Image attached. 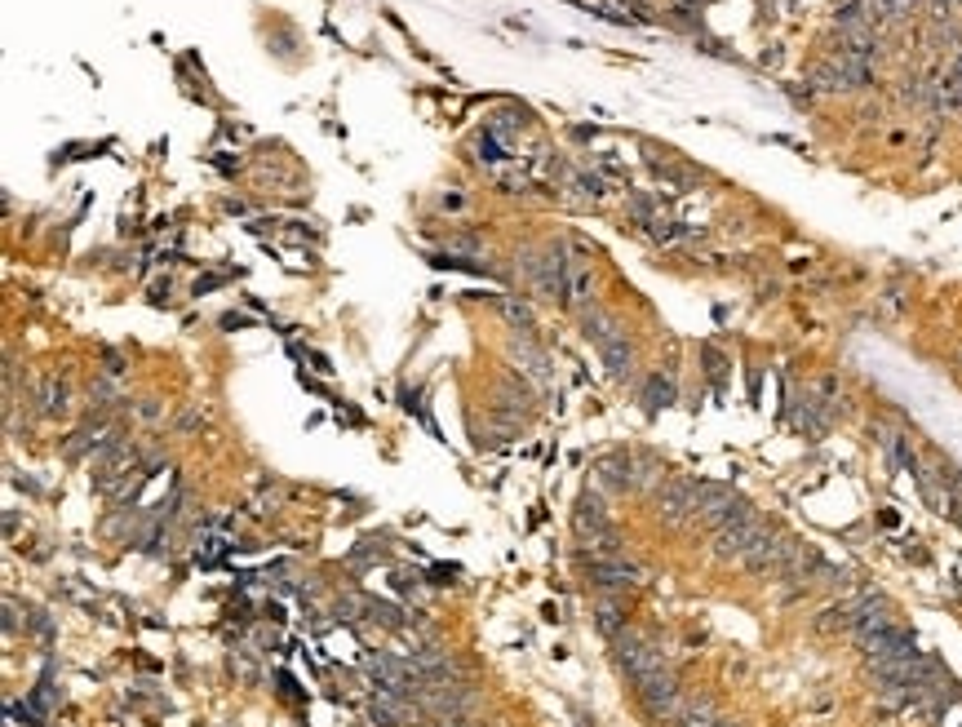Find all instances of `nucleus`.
Segmentation results:
<instances>
[{
    "mask_svg": "<svg viewBox=\"0 0 962 727\" xmlns=\"http://www.w3.org/2000/svg\"><path fill=\"white\" fill-rule=\"evenodd\" d=\"M612 661H617V670H626L630 683H639V679H648V674L665 670V652L648 639V634H639V630H621L617 639H612Z\"/></svg>",
    "mask_w": 962,
    "mask_h": 727,
    "instance_id": "1",
    "label": "nucleus"
},
{
    "mask_svg": "<svg viewBox=\"0 0 962 727\" xmlns=\"http://www.w3.org/2000/svg\"><path fill=\"white\" fill-rule=\"evenodd\" d=\"M634 696H639L643 714H652L657 723H670V719H674V710H679V701H683L679 679H674L670 665H665V670H657V674H648V679L634 683Z\"/></svg>",
    "mask_w": 962,
    "mask_h": 727,
    "instance_id": "2",
    "label": "nucleus"
},
{
    "mask_svg": "<svg viewBox=\"0 0 962 727\" xmlns=\"http://www.w3.org/2000/svg\"><path fill=\"white\" fill-rule=\"evenodd\" d=\"M590 581H595L603 595H626V590L648 586V572H643L639 563H630L626 555H612V559L590 563Z\"/></svg>",
    "mask_w": 962,
    "mask_h": 727,
    "instance_id": "3",
    "label": "nucleus"
},
{
    "mask_svg": "<svg viewBox=\"0 0 962 727\" xmlns=\"http://www.w3.org/2000/svg\"><path fill=\"white\" fill-rule=\"evenodd\" d=\"M763 528H767V524H763L759 515H754V510H741L732 524L714 528V555H719V559H745V550L759 541Z\"/></svg>",
    "mask_w": 962,
    "mask_h": 727,
    "instance_id": "4",
    "label": "nucleus"
},
{
    "mask_svg": "<svg viewBox=\"0 0 962 727\" xmlns=\"http://www.w3.org/2000/svg\"><path fill=\"white\" fill-rule=\"evenodd\" d=\"M697 479H661L657 488V515L670 519V524H679V519H692L697 515Z\"/></svg>",
    "mask_w": 962,
    "mask_h": 727,
    "instance_id": "5",
    "label": "nucleus"
},
{
    "mask_svg": "<svg viewBox=\"0 0 962 727\" xmlns=\"http://www.w3.org/2000/svg\"><path fill=\"white\" fill-rule=\"evenodd\" d=\"M572 524H577L581 537H595V532H608V510H603V497L599 493H581L577 501V515H572Z\"/></svg>",
    "mask_w": 962,
    "mask_h": 727,
    "instance_id": "6",
    "label": "nucleus"
},
{
    "mask_svg": "<svg viewBox=\"0 0 962 727\" xmlns=\"http://www.w3.org/2000/svg\"><path fill=\"white\" fill-rule=\"evenodd\" d=\"M719 723V714H714L710 701H697V696H683L679 710H674V719L665 727H714Z\"/></svg>",
    "mask_w": 962,
    "mask_h": 727,
    "instance_id": "7",
    "label": "nucleus"
},
{
    "mask_svg": "<svg viewBox=\"0 0 962 727\" xmlns=\"http://www.w3.org/2000/svg\"><path fill=\"white\" fill-rule=\"evenodd\" d=\"M595 626H599V634L603 639H617L621 630H630V621H626V608L617 603V595H603L599 603H595Z\"/></svg>",
    "mask_w": 962,
    "mask_h": 727,
    "instance_id": "8",
    "label": "nucleus"
},
{
    "mask_svg": "<svg viewBox=\"0 0 962 727\" xmlns=\"http://www.w3.org/2000/svg\"><path fill=\"white\" fill-rule=\"evenodd\" d=\"M40 413H45V417H63L67 413V382L49 377V382L40 386Z\"/></svg>",
    "mask_w": 962,
    "mask_h": 727,
    "instance_id": "9",
    "label": "nucleus"
},
{
    "mask_svg": "<svg viewBox=\"0 0 962 727\" xmlns=\"http://www.w3.org/2000/svg\"><path fill=\"white\" fill-rule=\"evenodd\" d=\"M940 102H945L949 111H962V58L945 71V80H940Z\"/></svg>",
    "mask_w": 962,
    "mask_h": 727,
    "instance_id": "10",
    "label": "nucleus"
},
{
    "mask_svg": "<svg viewBox=\"0 0 962 727\" xmlns=\"http://www.w3.org/2000/svg\"><path fill=\"white\" fill-rule=\"evenodd\" d=\"M643 399H648V413H657V408H670V404H674V382H670V377H652L648 391H643Z\"/></svg>",
    "mask_w": 962,
    "mask_h": 727,
    "instance_id": "11",
    "label": "nucleus"
},
{
    "mask_svg": "<svg viewBox=\"0 0 962 727\" xmlns=\"http://www.w3.org/2000/svg\"><path fill=\"white\" fill-rule=\"evenodd\" d=\"M528 120H524V111H497V120L488 125V133H497V138H506L510 129H524Z\"/></svg>",
    "mask_w": 962,
    "mask_h": 727,
    "instance_id": "12",
    "label": "nucleus"
},
{
    "mask_svg": "<svg viewBox=\"0 0 962 727\" xmlns=\"http://www.w3.org/2000/svg\"><path fill=\"white\" fill-rule=\"evenodd\" d=\"M479 160H488V165H501V160H506V147H501L497 133H484V138H479Z\"/></svg>",
    "mask_w": 962,
    "mask_h": 727,
    "instance_id": "13",
    "label": "nucleus"
},
{
    "mask_svg": "<svg viewBox=\"0 0 962 727\" xmlns=\"http://www.w3.org/2000/svg\"><path fill=\"white\" fill-rule=\"evenodd\" d=\"M89 395H94V404H111V395H116V386H111L107 377H98V382L89 386Z\"/></svg>",
    "mask_w": 962,
    "mask_h": 727,
    "instance_id": "14",
    "label": "nucleus"
},
{
    "mask_svg": "<svg viewBox=\"0 0 962 727\" xmlns=\"http://www.w3.org/2000/svg\"><path fill=\"white\" fill-rule=\"evenodd\" d=\"M501 311H506V315H510V320H515V324H524V329H528V324H532V315L524 311V306H515V302H501Z\"/></svg>",
    "mask_w": 962,
    "mask_h": 727,
    "instance_id": "15",
    "label": "nucleus"
},
{
    "mask_svg": "<svg viewBox=\"0 0 962 727\" xmlns=\"http://www.w3.org/2000/svg\"><path fill=\"white\" fill-rule=\"evenodd\" d=\"M874 9H878V14H887V18H896L900 9H905V0H874Z\"/></svg>",
    "mask_w": 962,
    "mask_h": 727,
    "instance_id": "16",
    "label": "nucleus"
},
{
    "mask_svg": "<svg viewBox=\"0 0 962 727\" xmlns=\"http://www.w3.org/2000/svg\"><path fill=\"white\" fill-rule=\"evenodd\" d=\"M222 284V275H204V280H196V293H209V289H218Z\"/></svg>",
    "mask_w": 962,
    "mask_h": 727,
    "instance_id": "17",
    "label": "nucleus"
},
{
    "mask_svg": "<svg viewBox=\"0 0 962 727\" xmlns=\"http://www.w3.org/2000/svg\"><path fill=\"white\" fill-rule=\"evenodd\" d=\"M714 727H732V723H723V719H719V723H714Z\"/></svg>",
    "mask_w": 962,
    "mask_h": 727,
    "instance_id": "18",
    "label": "nucleus"
}]
</instances>
